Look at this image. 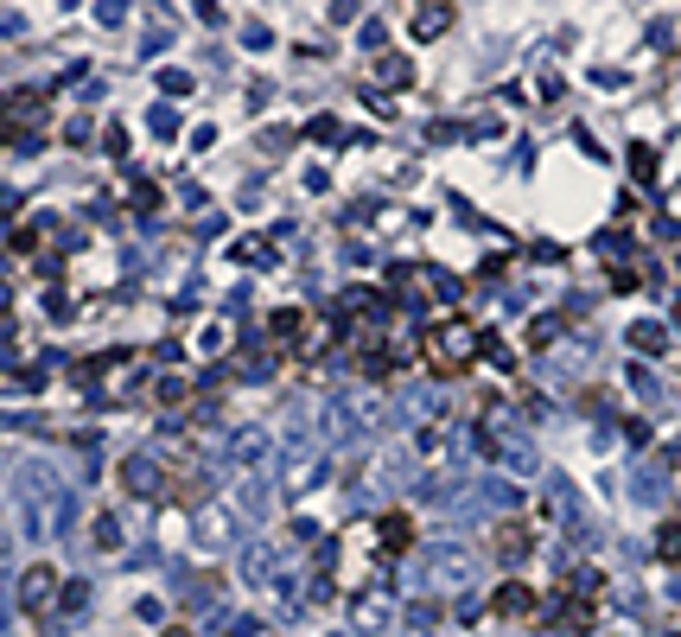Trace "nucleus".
I'll return each instance as SVG.
<instances>
[{"mask_svg": "<svg viewBox=\"0 0 681 637\" xmlns=\"http://www.w3.org/2000/svg\"><path fill=\"white\" fill-rule=\"evenodd\" d=\"M433 580H459L465 587V555H433Z\"/></svg>", "mask_w": 681, "mask_h": 637, "instance_id": "nucleus-10", "label": "nucleus"}, {"mask_svg": "<svg viewBox=\"0 0 681 637\" xmlns=\"http://www.w3.org/2000/svg\"><path fill=\"white\" fill-rule=\"evenodd\" d=\"M452 20H459V13H452V7H440V0H427V7H414V13H408L414 39H440V32H446Z\"/></svg>", "mask_w": 681, "mask_h": 637, "instance_id": "nucleus-4", "label": "nucleus"}, {"mask_svg": "<svg viewBox=\"0 0 681 637\" xmlns=\"http://www.w3.org/2000/svg\"><path fill=\"white\" fill-rule=\"evenodd\" d=\"M433 344H440V351H433V364H440V370H452V364H465V357H471V332H465V325H440Z\"/></svg>", "mask_w": 681, "mask_h": 637, "instance_id": "nucleus-2", "label": "nucleus"}, {"mask_svg": "<svg viewBox=\"0 0 681 637\" xmlns=\"http://www.w3.org/2000/svg\"><path fill=\"white\" fill-rule=\"evenodd\" d=\"M51 593H58V574H51V567H26L20 574V606L26 612H45Z\"/></svg>", "mask_w": 681, "mask_h": 637, "instance_id": "nucleus-1", "label": "nucleus"}, {"mask_svg": "<svg viewBox=\"0 0 681 637\" xmlns=\"http://www.w3.org/2000/svg\"><path fill=\"white\" fill-rule=\"evenodd\" d=\"M656 555L669 561V567H681V523H662V536H656Z\"/></svg>", "mask_w": 681, "mask_h": 637, "instance_id": "nucleus-9", "label": "nucleus"}, {"mask_svg": "<svg viewBox=\"0 0 681 637\" xmlns=\"http://www.w3.org/2000/svg\"><path fill=\"white\" fill-rule=\"evenodd\" d=\"M631 344H637V351H662V344H669V332H662V325H637Z\"/></svg>", "mask_w": 681, "mask_h": 637, "instance_id": "nucleus-11", "label": "nucleus"}, {"mask_svg": "<svg viewBox=\"0 0 681 637\" xmlns=\"http://www.w3.org/2000/svg\"><path fill=\"white\" fill-rule=\"evenodd\" d=\"M491 542H497V561H522V555H529V529H522V523H503Z\"/></svg>", "mask_w": 681, "mask_h": 637, "instance_id": "nucleus-8", "label": "nucleus"}, {"mask_svg": "<svg viewBox=\"0 0 681 637\" xmlns=\"http://www.w3.org/2000/svg\"><path fill=\"white\" fill-rule=\"evenodd\" d=\"M121 485L134 497H153L160 491V466H153V459H128V466H121Z\"/></svg>", "mask_w": 681, "mask_h": 637, "instance_id": "nucleus-6", "label": "nucleus"}, {"mask_svg": "<svg viewBox=\"0 0 681 637\" xmlns=\"http://www.w3.org/2000/svg\"><path fill=\"white\" fill-rule=\"evenodd\" d=\"M382 542H389L382 555H408V548H414V523L401 510H389V516H382Z\"/></svg>", "mask_w": 681, "mask_h": 637, "instance_id": "nucleus-7", "label": "nucleus"}, {"mask_svg": "<svg viewBox=\"0 0 681 637\" xmlns=\"http://www.w3.org/2000/svg\"><path fill=\"white\" fill-rule=\"evenodd\" d=\"M160 637H191V631H185V625H172V631H160Z\"/></svg>", "mask_w": 681, "mask_h": 637, "instance_id": "nucleus-12", "label": "nucleus"}, {"mask_svg": "<svg viewBox=\"0 0 681 637\" xmlns=\"http://www.w3.org/2000/svg\"><path fill=\"white\" fill-rule=\"evenodd\" d=\"M389 618H395L389 593H370V599H363V606H351V625H357V631H382V625H389Z\"/></svg>", "mask_w": 681, "mask_h": 637, "instance_id": "nucleus-5", "label": "nucleus"}, {"mask_svg": "<svg viewBox=\"0 0 681 637\" xmlns=\"http://www.w3.org/2000/svg\"><path fill=\"white\" fill-rule=\"evenodd\" d=\"M491 612H503V618H529V612H535V593L522 587V580H503V587L491 593Z\"/></svg>", "mask_w": 681, "mask_h": 637, "instance_id": "nucleus-3", "label": "nucleus"}]
</instances>
